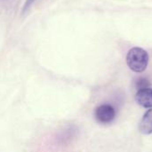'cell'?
I'll use <instances>...</instances> for the list:
<instances>
[{
    "label": "cell",
    "mask_w": 152,
    "mask_h": 152,
    "mask_svg": "<svg viewBox=\"0 0 152 152\" xmlns=\"http://www.w3.org/2000/svg\"><path fill=\"white\" fill-rule=\"evenodd\" d=\"M126 63L131 70L137 73L143 72L149 63V54L141 47H133L127 53Z\"/></svg>",
    "instance_id": "cell-1"
},
{
    "label": "cell",
    "mask_w": 152,
    "mask_h": 152,
    "mask_svg": "<svg viewBox=\"0 0 152 152\" xmlns=\"http://www.w3.org/2000/svg\"><path fill=\"white\" fill-rule=\"evenodd\" d=\"M94 116L99 123L110 124L116 118V110L110 104H102L95 109Z\"/></svg>",
    "instance_id": "cell-2"
},
{
    "label": "cell",
    "mask_w": 152,
    "mask_h": 152,
    "mask_svg": "<svg viewBox=\"0 0 152 152\" xmlns=\"http://www.w3.org/2000/svg\"><path fill=\"white\" fill-rule=\"evenodd\" d=\"M136 102L143 108H152V89L146 88L142 90H138L135 95Z\"/></svg>",
    "instance_id": "cell-3"
},
{
    "label": "cell",
    "mask_w": 152,
    "mask_h": 152,
    "mask_svg": "<svg viewBox=\"0 0 152 152\" xmlns=\"http://www.w3.org/2000/svg\"><path fill=\"white\" fill-rule=\"evenodd\" d=\"M139 130L143 134H152V108L148 110L139 124Z\"/></svg>",
    "instance_id": "cell-4"
},
{
    "label": "cell",
    "mask_w": 152,
    "mask_h": 152,
    "mask_svg": "<svg viewBox=\"0 0 152 152\" xmlns=\"http://www.w3.org/2000/svg\"><path fill=\"white\" fill-rule=\"evenodd\" d=\"M150 85L151 84H150L149 80L144 77H140L135 82V87L137 88V90H142V89L149 88Z\"/></svg>",
    "instance_id": "cell-5"
},
{
    "label": "cell",
    "mask_w": 152,
    "mask_h": 152,
    "mask_svg": "<svg viewBox=\"0 0 152 152\" xmlns=\"http://www.w3.org/2000/svg\"><path fill=\"white\" fill-rule=\"evenodd\" d=\"M35 2H36V0H26L24 6H23V9H22V13H26Z\"/></svg>",
    "instance_id": "cell-6"
}]
</instances>
